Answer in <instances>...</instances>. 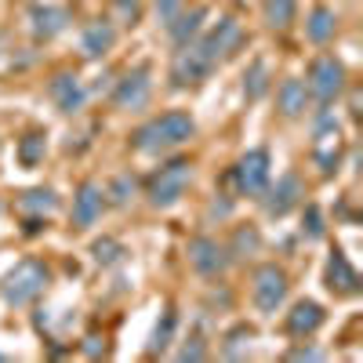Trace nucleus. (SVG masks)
<instances>
[{
    "label": "nucleus",
    "instance_id": "nucleus-1",
    "mask_svg": "<svg viewBox=\"0 0 363 363\" xmlns=\"http://www.w3.org/2000/svg\"><path fill=\"white\" fill-rule=\"evenodd\" d=\"M196 138V120L186 109H167L153 120H145L142 128H135L131 135V149L142 157H167L174 149H182L186 142Z\"/></svg>",
    "mask_w": 363,
    "mask_h": 363
},
{
    "label": "nucleus",
    "instance_id": "nucleus-2",
    "mask_svg": "<svg viewBox=\"0 0 363 363\" xmlns=\"http://www.w3.org/2000/svg\"><path fill=\"white\" fill-rule=\"evenodd\" d=\"M193 186V160L189 157H171L149 174L145 182V203L153 211H171L174 203H182V196Z\"/></svg>",
    "mask_w": 363,
    "mask_h": 363
},
{
    "label": "nucleus",
    "instance_id": "nucleus-3",
    "mask_svg": "<svg viewBox=\"0 0 363 363\" xmlns=\"http://www.w3.org/2000/svg\"><path fill=\"white\" fill-rule=\"evenodd\" d=\"M51 287V265L40 258H22L15 269H8V277L0 280V298L11 309H26Z\"/></svg>",
    "mask_w": 363,
    "mask_h": 363
},
{
    "label": "nucleus",
    "instance_id": "nucleus-4",
    "mask_svg": "<svg viewBox=\"0 0 363 363\" xmlns=\"http://www.w3.org/2000/svg\"><path fill=\"white\" fill-rule=\"evenodd\" d=\"M313 164L320 171V178H335L342 167V153H345V138H342V124L338 116L327 106L316 109V124H313Z\"/></svg>",
    "mask_w": 363,
    "mask_h": 363
},
{
    "label": "nucleus",
    "instance_id": "nucleus-5",
    "mask_svg": "<svg viewBox=\"0 0 363 363\" xmlns=\"http://www.w3.org/2000/svg\"><path fill=\"white\" fill-rule=\"evenodd\" d=\"M229 182H233V193L240 200H258L265 193V186L272 182V157L265 145H255L247 153H240L236 164L229 167Z\"/></svg>",
    "mask_w": 363,
    "mask_h": 363
},
{
    "label": "nucleus",
    "instance_id": "nucleus-6",
    "mask_svg": "<svg viewBox=\"0 0 363 363\" xmlns=\"http://www.w3.org/2000/svg\"><path fill=\"white\" fill-rule=\"evenodd\" d=\"M291 294V277L287 269L277 265V262H262L255 272H251V301L262 316H277L284 309V301Z\"/></svg>",
    "mask_w": 363,
    "mask_h": 363
},
{
    "label": "nucleus",
    "instance_id": "nucleus-7",
    "mask_svg": "<svg viewBox=\"0 0 363 363\" xmlns=\"http://www.w3.org/2000/svg\"><path fill=\"white\" fill-rule=\"evenodd\" d=\"M215 69H218V66H215V58L203 51V44H200V37H196V40H189V44L174 48L167 80H171L174 91H186V87H200Z\"/></svg>",
    "mask_w": 363,
    "mask_h": 363
},
{
    "label": "nucleus",
    "instance_id": "nucleus-8",
    "mask_svg": "<svg viewBox=\"0 0 363 363\" xmlns=\"http://www.w3.org/2000/svg\"><path fill=\"white\" fill-rule=\"evenodd\" d=\"M306 87H309V99L323 109V106H330V102H338L342 95H345V87H349V73H345V66H342V58H335V55H316L313 62H309V80H306Z\"/></svg>",
    "mask_w": 363,
    "mask_h": 363
},
{
    "label": "nucleus",
    "instance_id": "nucleus-9",
    "mask_svg": "<svg viewBox=\"0 0 363 363\" xmlns=\"http://www.w3.org/2000/svg\"><path fill=\"white\" fill-rule=\"evenodd\" d=\"M149 99H153V66L138 62L116 80L113 95H109V106L116 113H142L149 106Z\"/></svg>",
    "mask_w": 363,
    "mask_h": 363
},
{
    "label": "nucleus",
    "instance_id": "nucleus-10",
    "mask_svg": "<svg viewBox=\"0 0 363 363\" xmlns=\"http://www.w3.org/2000/svg\"><path fill=\"white\" fill-rule=\"evenodd\" d=\"M200 44H203V51H207L211 58H215V66H222V62H229V58H236L240 51H244L247 29H244V22H240V18L225 15V18H218L211 29H203Z\"/></svg>",
    "mask_w": 363,
    "mask_h": 363
},
{
    "label": "nucleus",
    "instance_id": "nucleus-11",
    "mask_svg": "<svg viewBox=\"0 0 363 363\" xmlns=\"http://www.w3.org/2000/svg\"><path fill=\"white\" fill-rule=\"evenodd\" d=\"M186 255H189V269L196 272V277H203V280H218V277H225V269L233 265L229 247L222 244V240L207 236V233H200V236L189 240Z\"/></svg>",
    "mask_w": 363,
    "mask_h": 363
},
{
    "label": "nucleus",
    "instance_id": "nucleus-12",
    "mask_svg": "<svg viewBox=\"0 0 363 363\" xmlns=\"http://www.w3.org/2000/svg\"><path fill=\"white\" fill-rule=\"evenodd\" d=\"M258 203H262V211L269 218H287L294 207L306 203V182H301L298 171H287V174L277 178V186L269 182L265 193L258 196Z\"/></svg>",
    "mask_w": 363,
    "mask_h": 363
},
{
    "label": "nucleus",
    "instance_id": "nucleus-13",
    "mask_svg": "<svg viewBox=\"0 0 363 363\" xmlns=\"http://www.w3.org/2000/svg\"><path fill=\"white\" fill-rule=\"evenodd\" d=\"M44 91H48L51 106L62 113V116H77L87 106V87H84V80H80L77 69H55L48 77Z\"/></svg>",
    "mask_w": 363,
    "mask_h": 363
},
{
    "label": "nucleus",
    "instance_id": "nucleus-14",
    "mask_svg": "<svg viewBox=\"0 0 363 363\" xmlns=\"http://www.w3.org/2000/svg\"><path fill=\"white\" fill-rule=\"evenodd\" d=\"M106 207H109V203H106V189H102V182H95V178L80 182L77 193H73V207H69V225H73L77 233L95 229Z\"/></svg>",
    "mask_w": 363,
    "mask_h": 363
},
{
    "label": "nucleus",
    "instance_id": "nucleus-15",
    "mask_svg": "<svg viewBox=\"0 0 363 363\" xmlns=\"http://www.w3.org/2000/svg\"><path fill=\"white\" fill-rule=\"evenodd\" d=\"M15 211L26 218V233L33 236L40 229H48V218L58 211V193L51 186H37V189H26L15 196Z\"/></svg>",
    "mask_w": 363,
    "mask_h": 363
},
{
    "label": "nucleus",
    "instance_id": "nucleus-16",
    "mask_svg": "<svg viewBox=\"0 0 363 363\" xmlns=\"http://www.w3.org/2000/svg\"><path fill=\"white\" fill-rule=\"evenodd\" d=\"M323 287L335 294V298H356L359 294V272H356V265L349 262V255L342 247H335V251L327 255Z\"/></svg>",
    "mask_w": 363,
    "mask_h": 363
},
{
    "label": "nucleus",
    "instance_id": "nucleus-17",
    "mask_svg": "<svg viewBox=\"0 0 363 363\" xmlns=\"http://www.w3.org/2000/svg\"><path fill=\"white\" fill-rule=\"evenodd\" d=\"M26 22H29V33H33V40H37V44H48V40H55L58 33H66L69 22H73V15H69V8H58V4H29Z\"/></svg>",
    "mask_w": 363,
    "mask_h": 363
},
{
    "label": "nucleus",
    "instance_id": "nucleus-18",
    "mask_svg": "<svg viewBox=\"0 0 363 363\" xmlns=\"http://www.w3.org/2000/svg\"><path fill=\"white\" fill-rule=\"evenodd\" d=\"M323 323H327V313H323L320 301H313V298H301V301H294L291 313L284 316V330H287V338H298V342L313 338Z\"/></svg>",
    "mask_w": 363,
    "mask_h": 363
},
{
    "label": "nucleus",
    "instance_id": "nucleus-19",
    "mask_svg": "<svg viewBox=\"0 0 363 363\" xmlns=\"http://www.w3.org/2000/svg\"><path fill=\"white\" fill-rule=\"evenodd\" d=\"M113 48H116V26H113V18H95V22L84 26L80 55L87 58V62H99V58H106Z\"/></svg>",
    "mask_w": 363,
    "mask_h": 363
},
{
    "label": "nucleus",
    "instance_id": "nucleus-20",
    "mask_svg": "<svg viewBox=\"0 0 363 363\" xmlns=\"http://www.w3.org/2000/svg\"><path fill=\"white\" fill-rule=\"evenodd\" d=\"M207 18H211V8L207 4H193L189 11L182 8L164 29H167V37H171V44L174 48H182V44H189V40H196L200 33H203V26H207Z\"/></svg>",
    "mask_w": 363,
    "mask_h": 363
},
{
    "label": "nucleus",
    "instance_id": "nucleus-21",
    "mask_svg": "<svg viewBox=\"0 0 363 363\" xmlns=\"http://www.w3.org/2000/svg\"><path fill=\"white\" fill-rule=\"evenodd\" d=\"M309 87H306V80H298V77H287V80H280V87H277V113L284 116V120H301L309 113Z\"/></svg>",
    "mask_w": 363,
    "mask_h": 363
},
{
    "label": "nucleus",
    "instance_id": "nucleus-22",
    "mask_svg": "<svg viewBox=\"0 0 363 363\" xmlns=\"http://www.w3.org/2000/svg\"><path fill=\"white\" fill-rule=\"evenodd\" d=\"M338 37V11L327 4H313V11L306 15V40L316 48H327Z\"/></svg>",
    "mask_w": 363,
    "mask_h": 363
},
{
    "label": "nucleus",
    "instance_id": "nucleus-23",
    "mask_svg": "<svg viewBox=\"0 0 363 363\" xmlns=\"http://www.w3.org/2000/svg\"><path fill=\"white\" fill-rule=\"evenodd\" d=\"M15 157H18V164H22L26 171L40 167L44 157H48V131H44V128H29V131L15 142Z\"/></svg>",
    "mask_w": 363,
    "mask_h": 363
},
{
    "label": "nucleus",
    "instance_id": "nucleus-24",
    "mask_svg": "<svg viewBox=\"0 0 363 363\" xmlns=\"http://www.w3.org/2000/svg\"><path fill=\"white\" fill-rule=\"evenodd\" d=\"M262 18L272 33H287L298 18V0H262Z\"/></svg>",
    "mask_w": 363,
    "mask_h": 363
},
{
    "label": "nucleus",
    "instance_id": "nucleus-25",
    "mask_svg": "<svg viewBox=\"0 0 363 363\" xmlns=\"http://www.w3.org/2000/svg\"><path fill=\"white\" fill-rule=\"evenodd\" d=\"M174 330H178V313L167 306V309L160 313L157 327H153V338H149V356H164L167 345L174 342Z\"/></svg>",
    "mask_w": 363,
    "mask_h": 363
},
{
    "label": "nucleus",
    "instance_id": "nucleus-26",
    "mask_svg": "<svg viewBox=\"0 0 363 363\" xmlns=\"http://www.w3.org/2000/svg\"><path fill=\"white\" fill-rule=\"evenodd\" d=\"M106 189V203H113V207H128L135 196H138V182H135V174L131 171H120L109 186H102Z\"/></svg>",
    "mask_w": 363,
    "mask_h": 363
},
{
    "label": "nucleus",
    "instance_id": "nucleus-27",
    "mask_svg": "<svg viewBox=\"0 0 363 363\" xmlns=\"http://www.w3.org/2000/svg\"><path fill=\"white\" fill-rule=\"evenodd\" d=\"M225 247H229L233 262H236V258H251V255L262 251V233H258L255 225H236V233H233V240H229Z\"/></svg>",
    "mask_w": 363,
    "mask_h": 363
},
{
    "label": "nucleus",
    "instance_id": "nucleus-28",
    "mask_svg": "<svg viewBox=\"0 0 363 363\" xmlns=\"http://www.w3.org/2000/svg\"><path fill=\"white\" fill-rule=\"evenodd\" d=\"M269 87H272L269 66L262 62V58H255V62L247 66V73H244V95H247V102H258L262 95H269Z\"/></svg>",
    "mask_w": 363,
    "mask_h": 363
},
{
    "label": "nucleus",
    "instance_id": "nucleus-29",
    "mask_svg": "<svg viewBox=\"0 0 363 363\" xmlns=\"http://www.w3.org/2000/svg\"><path fill=\"white\" fill-rule=\"evenodd\" d=\"M251 338H255V330L247 327V323H240L236 330H229V338H225V345L218 349L225 359H244L247 356V349H251Z\"/></svg>",
    "mask_w": 363,
    "mask_h": 363
},
{
    "label": "nucleus",
    "instance_id": "nucleus-30",
    "mask_svg": "<svg viewBox=\"0 0 363 363\" xmlns=\"http://www.w3.org/2000/svg\"><path fill=\"white\" fill-rule=\"evenodd\" d=\"M109 18H113V26H138V18H142V0H113Z\"/></svg>",
    "mask_w": 363,
    "mask_h": 363
},
{
    "label": "nucleus",
    "instance_id": "nucleus-31",
    "mask_svg": "<svg viewBox=\"0 0 363 363\" xmlns=\"http://www.w3.org/2000/svg\"><path fill=\"white\" fill-rule=\"evenodd\" d=\"M91 251H95V262H99V265H113V262H120V258L128 255L124 247L116 244V240H99V244L91 247Z\"/></svg>",
    "mask_w": 363,
    "mask_h": 363
},
{
    "label": "nucleus",
    "instance_id": "nucleus-32",
    "mask_svg": "<svg viewBox=\"0 0 363 363\" xmlns=\"http://www.w3.org/2000/svg\"><path fill=\"white\" fill-rule=\"evenodd\" d=\"M301 233H306L309 240H323L327 225H323V215H320L316 203H306V225H301Z\"/></svg>",
    "mask_w": 363,
    "mask_h": 363
},
{
    "label": "nucleus",
    "instance_id": "nucleus-33",
    "mask_svg": "<svg viewBox=\"0 0 363 363\" xmlns=\"http://www.w3.org/2000/svg\"><path fill=\"white\" fill-rule=\"evenodd\" d=\"M211 356V349L203 345V335L200 330H193V335L186 338V345L178 349V359H207Z\"/></svg>",
    "mask_w": 363,
    "mask_h": 363
},
{
    "label": "nucleus",
    "instance_id": "nucleus-34",
    "mask_svg": "<svg viewBox=\"0 0 363 363\" xmlns=\"http://www.w3.org/2000/svg\"><path fill=\"white\" fill-rule=\"evenodd\" d=\"M182 8H186V0H153V11H157V18H160V26H167Z\"/></svg>",
    "mask_w": 363,
    "mask_h": 363
},
{
    "label": "nucleus",
    "instance_id": "nucleus-35",
    "mask_svg": "<svg viewBox=\"0 0 363 363\" xmlns=\"http://www.w3.org/2000/svg\"><path fill=\"white\" fill-rule=\"evenodd\" d=\"M284 359H327L323 349H313V345H294L284 352Z\"/></svg>",
    "mask_w": 363,
    "mask_h": 363
}]
</instances>
